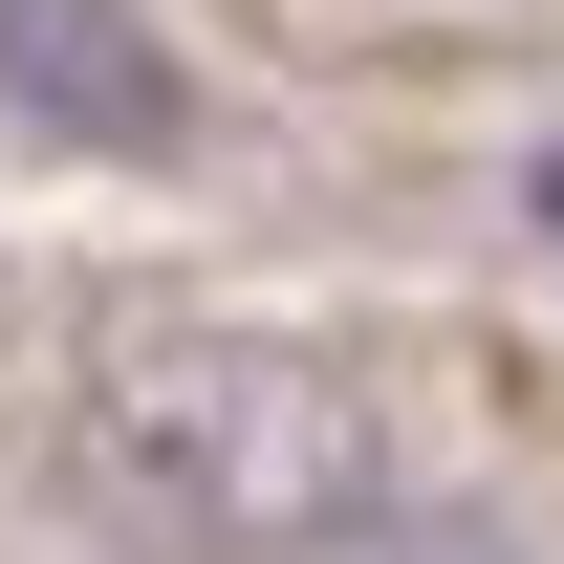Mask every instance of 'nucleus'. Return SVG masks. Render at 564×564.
Wrapping results in <instances>:
<instances>
[{"label": "nucleus", "mask_w": 564, "mask_h": 564, "mask_svg": "<svg viewBox=\"0 0 564 564\" xmlns=\"http://www.w3.org/2000/svg\"><path fill=\"white\" fill-rule=\"evenodd\" d=\"M87 456L131 521H196V543H369L413 499L391 391L326 348H131L87 391Z\"/></svg>", "instance_id": "nucleus-1"}, {"label": "nucleus", "mask_w": 564, "mask_h": 564, "mask_svg": "<svg viewBox=\"0 0 564 564\" xmlns=\"http://www.w3.org/2000/svg\"><path fill=\"white\" fill-rule=\"evenodd\" d=\"M0 66L44 87V109H87V131H131V109H152V44H131V22H87V0H0Z\"/></svg>", "instance_id": "nucleus-2"}, {"label": "nucleus", "mask_w": 564, "mask_h": 564, "mask_svg": "<svg viewBox=\"0 0 564 564\" xmlns=\"http://www.w3.org/2000/svg\"><path fill=\"white\" fill-rule=\"evenodd\" d=\"M543 239H564V152H543Z\"/></svg>", "instance_id": "nucleus-3"}]
</instances>
